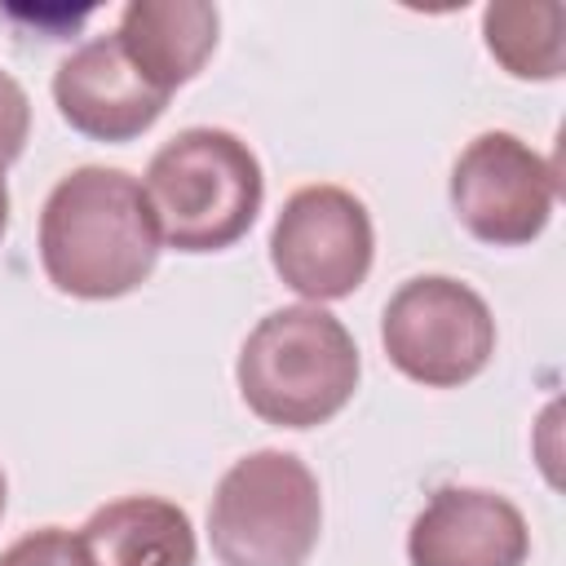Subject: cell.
Returning <instances> with one entry per match:
<instances>
[{"instance_id": "12", "label": "cell", "mask_w": 566, "mask_h": 566, "mask_svg": "<svg viewBox=\"0 0 566 566\" xmlns=\"http://www.w3.org/2000/svg\"><path fill=\"white\" fill-rule=\"evenodd\" d=\"M566 9L557 0H500L482 9L486 53L513 80H557L566 66Z\"/></svg>"}, {"instance_id": "15", "label": "cell", "mask_w": 566, "mask_h": 566, "mask_svg": "<svg viewBox=\"0 0 566 566\" xmlns=\"http://www.w3.org/2000/svg\"><path fill=\"white\" fill-rule=\"evenodd\" d=\"M9 230V186H4V168H0V239Z\"/></svg>"}, {"instance_id": "6", "label": "cell", "mask_w": 566, "mask_h": 566, "mask_svg": "<svg viewBox=\"0 0 566 566\" xmlns=\"http://www.w3.org/2000/svg\"><path fill=\"white\" fill-rule=\"evenodd\" d=\"M376 234L367 203L345 186H301L283 199L270 230L274 274L310 305L340 301L363 287Z\"/></svg>"}, {"instance_id": "5", "label": "cell", "mask_w": 566, "mask_h": 566, "mask_svg": "<svg viewBox=\"0 0 566 566\" xmlns=\"http://www.w3.org/2000/svg\"><path fill=\"white\" fill-rule=\"evenodd\" d=\"M380 340L407 380L424 389H460L486 371L495 354V318L469 283L451 274H420L389 296Z\"/></svg>"}, {"instance_id": "14", "label": "cell", "mask_w": 566, "mask_h": 566, "mask_svg": "<svg viewBox=\"0 0 566 566\" xmlns=\"http://www.w3.org/2000/svg\"><path fill=\"white\" fill-rule=\"evenodd\" d=\"M27 133H31V97L9 71H0V168H9L22 155Z\"/></svg>"}, {"instance_id": "10", "label": "cell", "mask_w": 566, "mask_h": 566, "mask_svg": "<svg viewBox=\"0 0 566 566\" xmlns=\"http://www.w3.org/2000/svg\"><path fill=\"white\" fill-rule=\"evenodd\" d=\"M217 4L203 0H128L115 27L119 49L128 62L159 88L177 93L186 80L203 71V62L217 49Z\"/></svg>"}, {"instance_id": "2", "label": "cell", "mask_w": 566, "mask_h": 566, "mask_svg": "<svg viewBox=\"0 0 566 566\" xmlns=\"http://www.w3.org/2000/svg\"><path fill=\"white\" fill-rule=\"evenodd\" d=\"M358 345L323 305L270 310L243 340L234 376L248 411L279 429H314L358 389Z\"/></svg>"}, {"instance_id": "3", "label": "cell", "mask_w": 566, "mask_h": 566, "mask_svg": "<svg viewBox=\"0 0 566 566\" xmlns=\"http://www.w3.org/2000/svg\"><path fill=\"white\" fill-rule=\"evenodd\" d=\"M142 190L168 248L221 252L252 230L265 177L252 146L230 128H181L150 155Z\"/></svg>"}, {"instance_id": "9", "label": "cell", "mask_w": 566, "mask_h": 566, "mask_svg": "<svg viewBox=\"0 0 566 566\" xmlns=\"http://www.w3.org/2000/svg\"><path fill=\"white\" fill-rule=\"evenodd\" d=\"M526 553L522 509L482 486H438L407 531L411 566H522Z\"/></svg>"}, {"instance_id": "4", "label": "cell", "mask_w": 566, "mask_h": 566, "mask_svg": "<svg viewBox=\"0 0 566 566\" xmlns=\"http://www.w3.org/2000/svg\"><path fill=\"white\" fill-rule=\"evenodd\" d=\"M323 531V495L292 451L234 460L208 504V544L221 566H305Z\"/></svg>"}, {"instance_id": "11", "label": "cell", "mask_w": 566, "mask_h": 566, "mask_svg": "<svg viewBox=\"0 0 566 566\" xmlns=\"http://www.w3.org/2000/svg\"><path fill=\"white\" fill-rule=\"evenodd\" d=\"M80 539L93 566H195L190 513L164 495H124L93 509Z\"/></svg>"}, {"instance_id": "7", "label": "cell", "mask_w": 566, "mask_h": 566, "mask_svg": "<svg viewBox=\"0 0 566 566\" xmlns=\"http://www.w3.org/2000/svg\"><path fill=\"white\" fill-rule=\"evenodd\" d=\"M451 208L460 226L491 248H522L544 234L557 208L553 164L517 133H478L451 168Z\"/></svg>"}, {"instance_id": "16", "label": "cell", "mask_w": 566, "mask_h": 566, "mask_svg": "<svg viewBox=\"0 0 566 566\" xmlns=\"http://www.w3.org/2000/svg\"><path fill=\"white\" fill-rule=\"evenodd\" d=\"M4 504H9V482H4V469H0V517H4Z\"/></svg>"}, {"instance_id": "1", "label": "cell", "mask_w": 566, "mask_h": 566, "mask_svg": "<svg viewBox=\"0 0 566 566\" xmlns=\"http://www.w3.org/2000/svg\"><path fill=\"white\" fill-rule=\"evenodd\" d=\"M159 248L146 190L124 168H71L40 208V265L62 296H128L150 279Z\"/></svg>"}, {"instance_id": "13", "label": "cell", "mask_w": 566, "mask_h": 566, "mask_svg": "<svg viewBox=\"0 0 566 566\" xmlns=\"http://www.w3.org/2000/svg\"><path fill=\"white\" fill-rule=\"evenodd\" d=\"M0 566H93V557H88L80 531L40 526V531H27L22 539H13L0 553Z\"/></svg>"}, {"instance_id": "8", "label": "cell", "mask_w": 566, "mask_h": 566, "mask_svg": "<svg viewBox=\"0 0 566 566\" xmlns=\"http://www.w3.org/2000/svg\"><path fill=\"white\" fill-rule=\"evenodd\" d=\"M53 102L75 133L93 142H133L164 115L168 93H159L128 62V53L111 31V35L84 40L75 53L57 62Z\"/></svg>"}]
</instances>
